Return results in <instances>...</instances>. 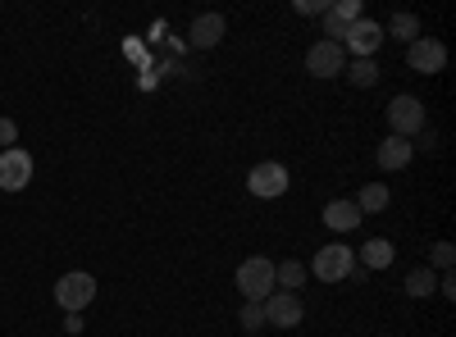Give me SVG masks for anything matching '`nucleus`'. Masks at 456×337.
I'll use <instances>...</instances> for the list:
<instances>
[{"instance_id": "f257e3e1", "label": "nucleus", "mask_w": 456, "mask_h": 337, "mask_svg": "<svg viewBox=\"0 0 456 337\" xmlns=\"http://www.w3.org/2000/svg\"><path fill=\"white\" fill-rule=\"evenodd\" d=\"M55 301H60V306H64L69 315L87 310V306L96 301V278H92V274H83V269L64 274V278L55 283Z\"/></svg>"}, {"instance_id": "f03ea898", "label": "nucleus", "mask_w": 456, "mask_h": 337, "mask_svg": "<svg viewBox=\"0 0 456 337\" xmlns=\"http://www.w3.org/2000/svg\"><path fill=\"white\" fill-rule=\"evenodd\" d=\"M238 292L247 296V301H265V296L274 292V260L251 255L247 265L238 269Z\"/></svg>"}, {"instance_id": "7ed1b4c3", "label": "nucleus", "mask_w": 456, "mask_h": 337, "mask_svg": "<svg viewBox=\"0 0 456 337\" xmlns=\"http://www.w3.org/2000/svg\"><path fill=\"white\" fill-rule=\"evenodd\" d=\"M384 115H388V128H393V137H415V132H420L425 124H429V115H425V105L420 100H415V96H393V105L384 109Z\"/></svg>"}, {"instance_id": "20e7f679", "label": "nucleus", "mask_w": 456, "mask_h": 337, "mask_svg": "<svg viewBox=\"0 0 456 337\" xmlns=\"http://www.w3.org/2000/svg\"><path fill=\"white\" fill-rule=\"evenodd\" d=\"M247 192H251V197H260V201H274V197H283V192H288V169H283L279 160H265V164H256V169L247 173Z\"/></svg>"}, {"instance_id": "39448f33", "label": "nucleus", "mask_w": 456, "mask_h": 337, "mask_svg": "<svg viewBox=\"0 0 456 337\" xmlns=\"http://www.w3.org/2000/svg\"><path fill=\"white\" fill-rule=\"evenodd\" d=\"M352 269H356V251H347V246H324L311 265V274L320 283H342V278H352Z\"/></svg>"}, {"instance_id": "423d86ee", "label": "nucleus", "mask_w": 456, "mask_h": 337, "mask_svg": "<svg viewBox=\"0 0 456 337\" xmlns=\"http://www.w3.org/2000/svg\"><path fill=\"white\" fill-rule=\"evenodd\" d=\"M338 46H342V51H352L356 60H370L379 46H384V23H374V19H356Z\"/></svg>"}, {"instance_id": "0eeeda50", "label": "nucleus", "mask_w": 456, "mask_h": 337, "mask_svg": "<svg viewBox=\"0 0 456 337\" xmlns=\"http://www.w3.org/2000/svg\"><path fill=\"white\" fill-rule=\"evenodd\" d=\"M260 310H265V324H270V328H297L301 315H306L301 301H297V292H270L260 301Z\"/></svg>"}, {"instance_id": "6e6552de", "label": "nucleus", "mask_w": 456, "mask_h": 337, "mask_svg": "<svg viewBox=\"0 0 456 337\" xmlns=\"http://www.w3.org/2000/svg\"><path fill=\"white\" fill-rule=\"evenodd\" d=\"M32 182V156L10 146V151H0V192H23Z\"/></svg>"}, {"instance_id": "1a4fd4ad", "label": "nucleus", "mask_w": 456, "mask_h": 337, "mask_svg": "<svg viewBox=\"0 0 456 337\" xmlns=\"http://www.w3.org/2000/svg\"><path fill=\"white\" fill-rule=\"evenodd\" d=\"M406 60H411V68H415V73L434 78V73H443V64H447V46H443V42H434V36H415L411 51H406Z\"/></svg>"}, {"instance_id": "9d476101", "label": "nucleus", "mask_w": 456, "mask_h": 337, "mask_svg": "<svg viewBox=\"0 0 456 337\" xmlns=\"http://www.w3.org/2000/svg\"><path fill=\"white\" fill-rule=\"evenodd\" d=\"M306 68L315 73V78H333V73L347 68V51H342L338 42H315L306 51Z\"/></svg>"}, {"instance_id": "9b49d317", "label": "nucleus", "mask_w": 456, "mask_h": 337, "mask_svg": "<svg viewBox=\"0 0 456 337\" xmlns=\"http://www.w3.org/2000/svg\"><path fill=\"white\" fill-rule=\"evenodd\" d=\"M356 19H361V0H338V5H329V10H324V32H329V42H342Z\"/></svg>"}, {"instance_id": "f8f14e48", "label": "nucleus", "mask_w": 456, "mask_h": 337, "mask_svg": "<svg viewBox=\"0 0 456 337\" xmlns=\"http://www.w3.org/2000/svg\"><path fill=\"white\" fill-rule=\"evenodd\" d=\"M411 156H415V146H411L406 137H388V141H379V169H388V173L406 169V164H411Z\"/></svg>"}, {"instance_id": "ddd939ff", "label": "nucleus", "mask_w": 456, "mask_h": 337, "mask_svg": "<svg viewBox=\"0 0 456 337\" xmlns=\"http://www.w3.org/2000/svg\"><path fill=\"white\" fill-rule=\"evenodd\" d=\"M187 36H192V46H197V51L219 46V42H224V14H201V19L192 23V32H187Z\"/></svg>"}, {"instance_id": "4468645a", "label": "nucleus", "mask_w": 456, "mask_h": 337, "mask_svg": "<svg viewBox=\"0 0 456 337\" xmlns=\"http://www.w3.org/2000/svg\"><path fill=\"white\" fill-rule=\"evenodd\" d=\"M324 223H329L333 233H352L356 223H361L356 201H329V205H324Z\"/></svg>"}, {"instance_id": "2eb2a0df", "label": "nucleus", "mask_w": 456, "mask_h": 337, "mask_svg": "<svg viewBox=\"0 0 456 337\" xmlns=\"http://www.w3.org/2000/svg\"><path fill=\"white\" fill-rule=\"evenodd\" d=\"M393 242L388 237H374V242H365V251H361V260H365V269H388L393 265Z\"/></svg>"}, {"instance_id": "dca6fc26", "label": "nucleus", "mask_w": 456, "mask_h": 337, "mask_svg": "<svg viewBox=\"0 0 456 337\" xmlns=\"http://www.w3.org/2000/svg\"><path fill=\"white\" fill-rule=\"evenodd\" d=\"M384 205H388V187H384V182L361 187V197H356V210H361V214H379Z\"/></svg>"}, {"instance_id": "f3484780", "label": "nucleus", "mask_w": 456, "mask_h": 337, "mask_svg": "<svg viewBox=\"0 0 456 337\" xmlns=\"http://www.w3.org/2000/svg\"><path fill=\"white\" fill-rule=\"evenodd\" d=\"M301 283H306V265H297V260H283V265H274V287L297 292Z\"/></svg>"}, {"instance_id": "a211bd4d", "label": "nucleus", "mask_w": 456, "mask_h": 337, "mask_svg": "<svg viewBox=\"0 0 456 337\" xmlns=\"http://www.w3.org/2000/svg\"><path fill=\"white\" fill-rule=\"evenodd\" d=\"M406 292H411V296H434V292H438L434 269H429V265H425V269H411V274H406Z\"/></svg>"}, {"instance_id": "6ab92c4d", "label": "nucleus", "mask_w": 456, "mask_h": 337, "mask_svg": "<svg viewBox=\"0 0 456 337\" xmlns=\"http://www.w3.org/2000/svg\"><path fill=\"white\" fill-rule=\"evenodd\" d=\"M384 32H393L397 36V42H415V36H420V19H415V14H393V23L384 28Z\"/></svg>"}, {"instance_id": "aec40b11", "label": "nucleus", "mask_w": 456, "mask_h": 337, "mask_svg": "<svg viewBox=\"0 0 456 337\" xmlns=\"http://www.w3.org/2000/svg\"><path fill=\"white\" fill-rule=\"evenodd\" d=\"M347 78H352L356 87H374V83H379V64H374V60H352Z\"/></svg>"}, {"instance_id": "412c9836", "label": "nucleus", "mask_w": 456, "mask_h": 337, "mask_svg": "<svg viewBox=\"0 0 456 337\" xmlns=\"http://www.w3.org/2000/svg\"><path fill=\"white\" fill-rule=\"evenodd\" d=\"M452 265H456V246H452V242H434V251H429V269H443V274H447Z\"/></svg>"}, {"instance_id": "4be33fe9", "label": "nucleus", "mask_w": 456, "mask_h": 337, "mask_svg": "<svg viewBox=\"0 0 456 337\" xmlns=\"http://www.w3.org/2000/svg\"><path fill=\"white\" fill-rule=\"evenodd\" d=\"M238 319H242V328H247V333L265 328V310H260V301H242V315H238Z\"/></svg>"}, {"instance_id": "5701e85b", "label": "nucleus", "mask_w": 456, "mask_h": 337, "mask_svg": "<svg viewBox=\"0 0 456 337\" xmlns=\"http://www.w3.org/2000/svg\"><path fill=\"white\" fill-rule=\"evenodd\" d=\"M14 137H19L14 119H0V146H5V151H10V146H14Z\"/></svg>"}, {"instance_id": "b1692460", "label": "nucleus", "mask_w": 456, "mask_h": 337, "mask_svg": "<svg viewBox=\"0 0 456 337\" xmlns=\"http://www.w3.org/2000/svg\"><path fill=\"white\" fill-rule=\"evenodd\" d=\"M415 137H420V146H425V151H434V146H438V132H434L429 124H425L420 132H415Z\"/></svg>"}, {"instance_id": "393cba45", "label": "nucleus", "mask_w": 456, "mask_h": 337, "mask_svg": "<svg viewBox=\"0 0 456 337\" xmlns=\"http://www.w3.org/2000/svg\"><path fill=\"white\" fill-rule=\"evenodd\" d=\"M438 292H443V296H456V278H452V269L443 274V283H438Z\"/></svg>"}]
</instances>
